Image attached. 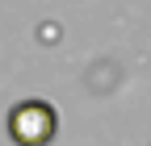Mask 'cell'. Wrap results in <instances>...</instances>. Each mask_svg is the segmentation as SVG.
I'll return each mask as SVG.
<instances>
[{
    "label": "cell",
    "instance_id": "cell-1",
    "mask_svg": "<svg viewBox=\"0 0 151 146\" xmlns=\"http://www.w3.org/2000/svg\"><path fill=\"white\" fill-rule=\"evenodd\" d=\"M9 138L17 146H50L59 134V113H55L50 100H17L9 108Z\"/></svg>",
    "mask_w": 151,
    "mask_h": 146
}]
</instances>
